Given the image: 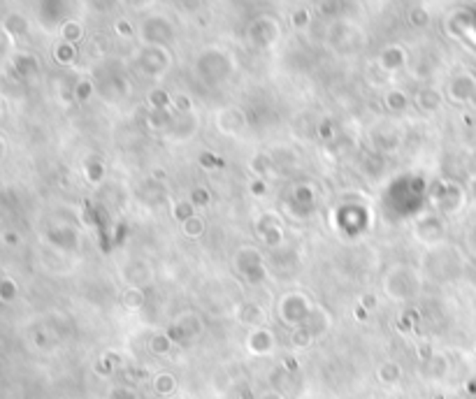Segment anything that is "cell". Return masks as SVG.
Here are the masks:
<instances>
[{"instance_id": "cell-1", "label": "cell", "mask_w": 476, "mask_h": 399, "mask_svg": "<svg viewBox=\"0 0 476 399\" xmlns=\"http://www.w3.org/2000/svg\"><path fill=\"white\" fill-rule=\"evenodd\" d=\"M17 297V283L12 279H0V302H12Z\"/></svg>"}, {"instance_id": "cell-2", "label": "cell", "mask_w": 476, "mask_h": 399, "mask_svg": "<svg viewBox=\"0 0 476 399\" xmlns=\"http://www.w3.org/2000/svg\"><path fill=\"white\" fill-rule=\"evenodd\" d=\"M156 390H158L161 395L172 393V390H174V381H172V376H170V374H161V376H158V381H156Z\"/></svg>"}, {"instance_id": "cell-3", "label": "cell", "mask_w": 476, "mask_h": 399, "mask_svg": "<svg viewBox=\"0 0 476 399\" xmlns=\"http://www.w3.org/2000/svg\"><path fill=\"white\" fill-rule=\"evenodd\" d=\"M3 241L5 244H19V234L17 232H3Z\"/></svg>"}, {"instance_id": "cell-4", "label": "cell", "mask_w": 476, "mask_h": 399, "mask_svg": "<svg viewBox=\"0 0 476 399\" xmlns=\"http://www.w3.org/2000/svg\"><path fill=\"white\" fill-rule=\"evenodd\" d=\"M3 158H5V140L0 137V160H3Z\"/></svg>"}]
</instances>
